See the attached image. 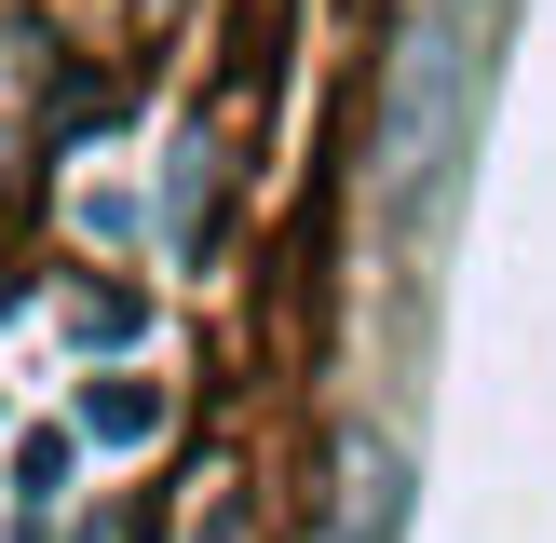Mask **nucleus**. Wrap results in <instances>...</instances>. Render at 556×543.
<instances>
[{
	"instance_id": "nucleus-3",
	"label": "nucleus",
	"mask_w": 556,
	"mask_h": 543,
	"mask_svg": "<svg viewBox=\"0 0 556 543\" xmlns=\"http://www.w3.org/2000/svg\"><path fill=\"white\" fill-rule=\"evenodd\" d=\"M14 489H27V516H41L54 489H68V434H27V449H14Z\"/></svg>"
},
{
	"instance_id": "nucleus-2",
	"label": "nucleus",
	"mask_w": 556,
	"mask_h": 543,
	"mask_svg": "<svg viewBox=\"0 0 556 543\" xmlns=\"http://www.w3.org/2000/svg\"><path fill=\"white\" fill-rule=\"evenodd\" d=\"M81 340H96V353H123V340H150V299H136V286H96V299H81Z\"/></svg>"
},
{
	"instance_id": "nucleus-1",
	"label": "nucleus",
	"mask_w": 556,
	"mask_h": 543,
	"mask_svg": "<svg viewBox=\"0 0 556 543\" xmlns=\"http://www.w3.org/2000/svg\"><path fill=\"white\" fill-rule=\"evenodd\" d=\"M150 421H163V394H150V380H123V367H109L96 394H81V434H109V449H136Z\"/></svg>"
}]
</instances>
